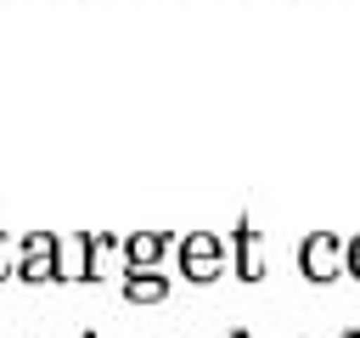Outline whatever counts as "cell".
Listing matches in <instances>:
<instances>
[{
  "label": "cell",
  "instance_id": "6da1fadb",
  "mask_svg": "<svg viewBox=\"0 0 360 338\" xmlns=\"http://www.w3.org/2000/svg\"><path fill=\"white\" fill-rule=\"evenodd\" d=\"M219 265H225V248H219V237H208V231H191V237L180 242V270H186L191 282H214V276H219Z\"/></svg>",
  "mask_w": 360,
  "mask_h": 338
},
{
  "label": "cell",
  "instance_id": "7a4b0ae2",
  "mask_svg": "<svg viewBox=\"0 0 360 338\" xmlns=\"http://www.w3.org/2000/svg\"><path fill=\"white\" fill-rule=\"evenodd\" d=\"M17 276L22 282H45V276H56V237H28L22 242V265H17Z\"/></svg>",
  "mask_w": 360,
  "mask_h": 338
},
{
  "label": "cell",
  "instance_id": "5b68a950",
  "mask_svg": "<svg viewBox=\"0 0 360 338\" xmlns=\"http://www.w3.org/2000/svg\"><path fill=\"white\" fill-rule=\"evenodd\" d=\"M163 293H169V282L158 270H129V282H124V299L129 304H158Z\"/></svg>",
  "mask_w": 360,
  "mask_h": 338
},
{
  "label": "cell",
  "instance_id": "8992f818",
  "mask_svg": "<svg viewBox=\"0 0 360 338\" xmlns=\"http://www.w3.org/2000/svg\"><path fill=\"white\" fill-rule=\"evenodd\" d=\"M163 248H169V237H158V231H141V237H129V248H124V254H129V265H135V270H146V265H152Z\"/></svg>",
  "mask_w": 360,
  "mask_h": 338
},
{
  "label": "cell",
  "instance_id": "ba28073f",
  "mask_svg": "<svg viewBox=\"0 0 360 338\" xmlns=\"http://www.w3.org/2000/svg\"><path fill=\"white\" fill-rule=\"evenodd\" d=\"M349 270H354V276H360V237H354V242H349Z\"/></svg>",
  "mask_w": 360,
  "mask_h": 338
},
{
  "label": "cell",
  "instance_id": "9c48e42d",
  "mask_svg": "<svg viewBox=\"0 0 360 338\" xmlns=\"http://www.w3.org/2000/svg\"><path fill=\"white\" fill-rule=\"evenodd\" d=\"M0 276H11V265H6V237H0Z\"/></svg>",
  "mask_w": 360,
  "mask_h": 338
},
{
  "label": "cell",
  "instance_id": "277c9868",
  "mask_svg": "<svg viewBox=\"0 0 360 338\" xmlns=\"http://www.w3.org/2000/svg\"><path fill=\"white\" fill-rule=\"evenodd\" d=\"M90 254H96V242H90V237L56 242V276H96V270H90Z\"/></svg>",
  "mask_w": 360,
  "mask_h": 338
},
{
  "label": "cell",
  "instance_id": "3957f363",
  "mask_svg": "<svg viewBox=\"0 0 360 338\" xmlns=\"http://www.w3.org/2000/svg\"><path fill=\"white\" fill-rule=\"evenodd\" d=\"M338 259H343V242H338V237H326V231H321V237H309V242H304V270H309L315 282L338 276Z\"/></svg>",
  "mask_w": 360,
  "mask_h": 338
},
{
  "label": "cell",
  "instance_id": "52a82bcc",
  "mask_svg": "<svg viewBox=\"0 0 360 338\" xmlns=\"http://www.w3.org/2000/svg\"><path fill=\"white\" fill-rule=\"evenodd\" d=\"M236 265H242V276H248V282L259 276V254H253V231H248V225L236 231Z\"/></svg>",
  "mask_w": 360,
  "mask_h": 338
}]
</instances>
